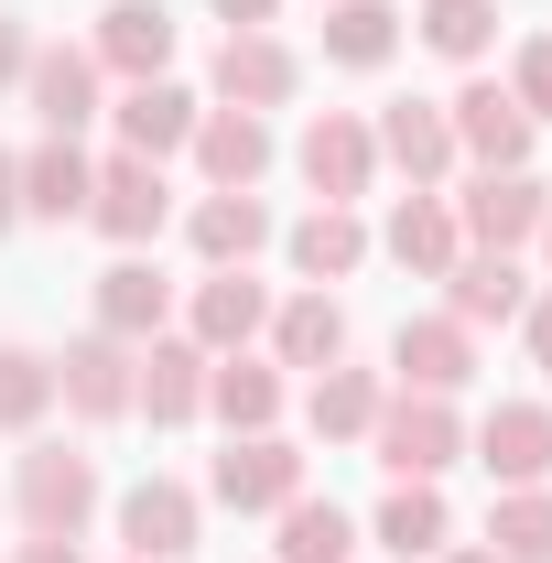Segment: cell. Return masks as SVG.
I'll return each instance as SVG.
<instances>
[{"mask_svg": "<svg viewBox=\"0 0 552 563\" xmlns=\"http://www.w3.org/2000/svg\"><path fill=\"white\" fill-rule=\"evenodd\" d=\"M368 444H379L390 477H444L466 455V422H455V401H433V390H390L379 422H368Z\"/></svg>", "mask_w": 552, "mask_h": 563, "instance_id": "6da1fadb", "label": "cell"}, {"mask_svg": "<svg viewBox=\"0 0 552 563\" xmlns=\"http://www.w3.org/2000/svg\"><path fill=\"white\" fill-rule=\"evenodd\" d=\"M542 250H552V217H542Z\"/></svg>", "mask_w": 552, "mask_h": 563, "instance_id": "b9f144b4", "label": "cell"}, {"mask_svg": "<svg viewBox=\"0 0 552 563\" xmlns=\"http://www.w3.org/2000/svg\"><path fill=\"white\" fill-rule=\"evenodd\" d=\"M272 11H281V0H217V22H228V33H261Z\"/></svg>", "mask_w": 552, "mask_h": 563, "instance_id": "74e56055", "label": "cell"}, {"mask_svg": "<svg viewBox=\"0 0 552 563\" xmlns=\"http://www.w3.org/2000/svg\"><path fill=\"white\" fill-rule=\"evenodd\" d=\"M281 250H292V272L325 292V282H346L357 261H368V228H357V207H314L292 239H281Z\"/></svg>", "mask_w": 552, "mask_h": 563, "instance_id": "f1b7e54d", "label": "cell"}, {"mask_svg": "<svg viewBox=\"0 0 552 563\" xmlns=\"http://www.w3.org/2000/svg\"><path fill=\"white\" fill-rule=\"evenodd\" d=\"M11 498H22V531H87L98 520V455H76V444H33L22 455V477H11Z\"/></svg>", "mask_w": 552, "mask_h": 563, "instance_id": "7a4b0ae2", "label": "cell"}, {"mask_svg": "<svg viewBox=\"0 0 552 563\" xmlns=\"http://www.w3.org/2000/svg\"><path fill=\"white\" fill-rule=\"evenodd\" d=\"M379 401H390V390H379L368 368H346V357H336V368H314V401H303V422H314L325 444H368Z\"/></svg>", "mask_w": 552, "mask_h": 563, "instance_id": "f546056e", "label": "cell"}, {"mask_svg": "<svg viewBox=\"0 0 552 563\" xmlns=\"http://www.w3.org/2000/svg\"><path fill=\"white\" fill-rule=\"evenodd\" d=\"M368 141H379V152L412 174V196H433V185L455 174V120H444L433 98H401V109H379V131H368Z\"/></svg>", "mask_w": 552, "mask_h": 563, "instance_id": "44dd1931", "label": "cell"}, {"mask_svg": "<svg viewBox=\"0 0 552 563\" xmlns=\"http://www.w3.org/2000/svg\"><path fill=\"white\" fill-rule=\"evenodd\" d=\"M509 98L531 109V131L552 120V33H531V44H520V66H509Z\"/></svg>", "mask_w": 552, "mask_h": 563, "instance_id": "e575fe53", "label": "cell"}, {"mask_svg": "<svg viewBox=\"0 0 552 563\" xmlns=\"http://www.w3.org/2000/svg\"><path fill=\"white\" fill-rule=\"evenodd\" d=\"M207 412L228 422V433H272V422H281V368L250 357V347L217 357V368H207Z\"/></svg>", "mask_w": 552, "mask_h": 563, "instance_id": "484cf974", "label": "cell"}, {"mask_svg": "<svg viewBox=\"0 0 552 563\" xmlns=\"http://www.w3.org/2000/svg\"><path fill=\"white\" fill-rule=\"evenodd\" d=\"M196 174H207V196H250L272 174V120L261 109H207L196 120Z\"/></svg>", "mask_w": 552, "mask_h": 563, "instance_id": "5bb4252c", "label": "cell"}, {"mask_svg": "<svg viewBox=\"0 0 552 563\" xmlns=\"http://www.w3.org/2000/svg\"><path fill=\"white\" fill-rule=\"evenodd\" d=\"M44 401H55V357L0 347V433H33V422H44Z\"/></svg>", "mask_w": 552, "mask_h": 563, "instance_id": "836d02e7", "label": "cell"}, {"mask_svg": "<svg viewBox=\"0 0 552 563\" xmlns=\"http://www.w3.org/2000/svg\"><path fill=\"white\" fill-rule=\"evenodd\" d=\"M185 239H196L207 272H250V261L272 250V207H261V196H196Z\"/></svg>", "mask_w": 552, "mask_h": 563, "instance_id": "603a6c76", "label": "cell"}, {"mask_svg": "<svg viewBox=\"0 0 552 563\" xmlns=\"http://www.w3.org/2000/svg\"><path fill=\"white\" fill-rule=\"evenodd\" d=\"M292 163H303V185H314L325 207H357L368 174H379V141H368V120H346V109H314L303 141H292Z\"/></svg>", "mask_w": 552, "mask_h": 563, "instance_id": "5b68a950", "label": "cell"}, {"mask_svg": "<svg viewBox=\"0 0 552 563\" xmlns=\"http://www.w3.org/2000/svg\"><path fill=\"white\" fill-rule=\"evenodd\" d=\"M109 120H120V141H131L141 163H163V152H185V141H196L207 109H196L174 76H141V87H120V109H109Z\"/></svg>", "mask_w": 552, "mask_h": 563, "instance_id": "7402d4cb", "label": "cell"}, {"mask_svg": "<svg viewBox=\"0 0 552 563\" xmlns=\"http://www.w3.org/2000/svg\"><path fill=\"white\" fill-rule=\"evenodd\" d=\"M444 120H455V152H477V174H531V109L498 76H466L444 98Z\"/></svg>", "mask_w": 552, "mask_h": 563, "instance_id": "3957f363", "label": "cell"}, {"mask_svg": "<svg viewBox=\"0 0 552 563\" xmlns=\"http://www.w3.org/2000/svg\"><path fill=\"white\" fill-rule=\"evenodd\" d=\"M520 303H531L520 250H466V261L444 272V314H455V325H509Z\"/></svg>", "mask_w": 552, "mask_h": 563, "instance_id": "ffe728a7", "label": "cell"}, {"mask_svg": "<svg viewBox=\"0 0 552 563\" xmlns=\"http://www.w3.org/2000/svg\"><path fill=\"white\" fill-rule=\"evenodd\" d=\"M196 520H207V498L185 488V477H141V488L120 498V542H131V563H185V553H196Z\"/></svg>", "mask_w": 552, "mask_h": 563, "instance_id": "9c48e42d", "label": "cell"}, {"mask_svg": "<svg viewBox=\"0 0 552 563\" xmlns=\"http://www.w3.org/2000/svg\"><path fill=\"white\" fill-rule=\"evenodd\" d=\"M346 357V303L336 292H292L272 314V368H336Z\"/></svg>", "mask_w": 552, "mask_h": 563, "instance_id": "4316f807", "label": "cell"}, {"mask_svg": "<svg viewBox=\"0 0 552 563\" xmlns=\"http://www.w3.org/2000/svg\"><path fill=\"white\" fill-rule=\"evenodd\" d=\"M390 368H401V390L455 401V390L477 379V325H455V314H412V325L390 336Z\"/></svg>", "mask_w": 552, "mask_h": 563, "instance_id": "30bf717a", "label": "cell"}, {"mask_svg": "<svg viewBox=\"0 0 552 563\" xmlns=\"http://www.w3.org/2000/svg\"><path fill=\"white\" fill-rule=\"evenodd\" d=\"M390 55H401V11L390 0H325V66L379 76Z\"/></svg>", "mask_w": 552, "mask_h": 563, "instance_id": "83f0119b", "label": "cell"}, {"mask_svg": "<svg viewBox=\"0 0 552 563\" xmlns=\"http://www.w3.org/2000/svg\"><path fill=\"white\" fill-rule=\"evenodd\" d=\"M0 228H22V152H0Z\"/></svg>", "mask_w": 552, "mask_h": 563, "instance_id": "f35d334b", "label": "cell"}, {"mask_svg": "<svg viewBox=\"0 0 552 563\" xmlns=\"http://www.w3.org/2000/svg\"><path fill=\"white\" fill-rule=\"evenodd\" d=\"M487 553H498V563H552V488H498V509H487Z\"/></svg>", "mask_w": 552, "mask_h": 563, "instance_id": "1f68e13d", "label": "cell"}, {"mask_svg": "<svg viewBox=\"0 0 552 563\" xmlns=\"http://www.w3.org/2000/svg\"><path fill=\"white\" fill-rule=\"evenodd\" d=\"M520 336H531V368H552V292L520 303Z\"/></svg>", "mask_w": 552, "mask_h": 563, "instance_id": "d590c367", "label": "cell"}, {"mask_svg": "<svg viewBox=\"0 0 552 563\" xmlns=\"http://www.w3.org/2000/svg\"><path fill=\"white\" fill-rule=\"evenodd\" d=\"M207 368H217V357L196 347V336H152V347H141V379H131V412H152L163 433L196 422V412H207Z\"/></svg>", "mask_w": 552, "mask_h": 563, "instance_id": "7c38bea8", "label": "cell"}, {"mask_svg": "<svg viewBox=\"0 0 552 563\" xmlns=\"http://www.w3.org/2000/svg\"><path fill=\"white\" fill-rule=\"evenodd\" d=\"M412 33L444 55V66H477L487 44H498V0H422L412 11Z\"/></svg>", "mask_w": 552, "mask_h": 563, "instance_id": "d6a6232c", "label": "cell"}, {"mask_svg": "<svg viewBox=\"0 0 552 563\" xmlns=\"http://www.w3.org/2000/svg\"><path fill=\"white\" fill-rule=\"evenodd\" d=\"M379 250H390V261H401L412 282H444L455 261H466L455 196H401V207H390V228H379Z\"/></svg>", "mask_w": 552, "mask_h": 563, "instance_id": "d6986e66", "label": "cell"}, {"mask_svg": "<svg viewBox=\"0 0 552 563\" xmlns=\"http://www.w3.org/2000/svg\"><path fill=\"white\" fill-rule=\"evenodd\" d=\"M272 520H281L272 563H346L357 553V520H346L336 498H292V509H272Z\"/></svg>", "mask_w": 552, "mask_h": 563, "instance_id": "4dcf8cb0", "label": "cell"}, {"mask_svg": "<svg viewBox=\"0 0 552 563\" xmlns=\"http://www.w3.org/2000/svg\"><path fill=\"white\" fill-rule=\"evenodd\" d=\"M22 563H76V542H66V531H33V542H22Z\"/></svg>", "mask_w": 552, "mask_h": 563, "instance_id": "ab89813d", "label": "cell"}, {"mask_svg": "<svg viewBox=\"0 0 552 563\" xmlns=\"http://www.w3.org/2000/svg\"><path fill=\"white\" fill-rule=\"evenodd\" d=\"M379 553H401V563H433L444 542H455V509H444V488L433 477H390V498H379Z\"/></svg>", "mask_w": 552, "mask_h": 563, "instance_id": "cb8c5ba5", "label": "cell"}, {"mask_svg": "<svg viewBox=\"0 0 552 563\" xmlns=\"http://www.w3.org/2000/svg\"><path fill=\"white\" fill-rule=\"evenodd\" d=\"M87 196H98V163H87L76 141L44 131L22 152V217H55V228H66V217H87Z\"/></svg>", "mask_w": 552, "mask_h": 563, "instance_id": "d4e9b609", "label": "cell"}, {"mask_svg": "<svg viewBox=\"0 0 552 563\" xmlns=\"http://www.w3.org/2000/svg\"><path fill=\"white\" fill-rule=\"evenodd\" d=\"M87 217H98V239H120V250H152V239H163V217H174V185H163V163H141V152L98 163V196H87Z\"/></svg>", "mask_w": 552, "mask_h": 563, "instance_id": "8992f818", "label": "cell"}, {"mask_svg": "<svg viewBox=\"0 0 552 563\" xmlns=\"http://www.w3.org/2000/svg\"><path fill=\"white\" fill-rule=\"evenodd\" d=\"M207 498H217V509H239V520L292 509V498H303V455H292L281 433H228V455H217Z\"/></svg>", "mask_w": 552, "mask_h": 563, "instance_id": "277c9868", "label": "cell"}, {"mask_svg": "<svg viewBox=\"0 0 552 563\" xmlns=\"http://www.w3.org/2000/svg\"><path fill=\"white\" fill-rule=\"evenodd\" d=\"M131 379H141V347L98 336V325L55 357V401H66L76 422H120V412H131Z\"/></svg>", "mask_w": 552, "mask_h": 563, "instance_id": "52a82bcc", "label": "cell"}, {"mask_svg": "<svg viewBox=\"0 0 552 563\" xmlns=\"http://www.w3.org/2000/svg\"><path fill=\"white\" fill-rule=\"evenodd\" d=\"M552 196L531 185V174H477L466 196H455V228L477 239V250H520V239H542Z\"/></svg>", "mask_w": 552, "mask_h": 563, "instance_id": "2e32d148", "label": "cell"}, {"mask_svg": "<svg viewBox=\"0 0 552 563\" xmlns=\"http://www.w3.org/2000/svg\"><path fill=\"white\" fill-rule=\"evenodd\" d=\"M98 87H109V76H98L87 44H33V66H22V98H33V120H44L55 141H76L87 120H98Z\"/></svg>", "mask_w": 552, "mask_h": 563, "instance_id": "ba28073f", "label": "cell"}, {"mask_svg": "<svg viewBox=\"0 0 552 563\" xmlns=\"http://www.w3.org/2000/svg\"><path fill=\"white\" fill-rule=\"evenodd\" d=\"M433 563H498V553H487V542H466V553H455V542H444V553H433Z\"/></svg>", "mask_w": 552, "mask_h": 563, "instance_id": "60d3db41", "label": "cell"}, {"mask_svg": "<svg viewBox=\"0 0 552 563\" xmlns=\"http://www.w3.org/2000/svg\"><path fill=\"white\" fill-rule=\"evenodd\" d=\"M87 55H98V76H163L174 66V11L163 0H109L98 11V33H87Z\"/></svg>", "mask_w": 552, "mask_h": 563, "instance_id": "8fae6325", "label": "cell"}, {"mask_svg": "<svg viewBox=\"0 0 552 563\" xmlns=\"http://www.w3.org/2000/svg\"><path fill=\"white\" fill-rule=\"evenodd\" d=\"M477 466L498 488H542L552 477V412L542 401H498V412L477 422Z\"/></svg>", "mask_w": 552, "mask_h": 563, "instance_id": "ac0fdd59", "label": "cell"}, {"mask_svg": "<svg viewBox=\"0 0 552 563\" xmlns=\"http://www.w3.org/2000/svg\"><path fill=\"white\" fill-rule=\"evenodd\" d=\"M292 87H303V66H292L281 33H228V44H217V109H261V120H272Z\"/></svg>", "mask_w": 552, "mask_h": 563, "instance_id": "4fadbf2b", "label": "cell"}, {"mask_svg": "<svg viewBox=\"0 0 552 563\" xmlns=\"http://www.w3.org/2000/svg\"><path fill=\"white\" fill-rule=\"evenodd\" d=\"M22 66H33V33H22V22L0 11V87H22Z\"/></svg>", "mask_w": 552, "mask_h": 563, "instance_id": "8d00e7d4", "label": "cell"}, {"mask_svg": "<svg viewBox=\"0 0 552 563\" xmlns=\"http://www.w3.org/2000/svg\"><path fill=\"white\" fill-rule=\"evenodd\" d=\"M163 314H174V282H163V261L120 250V261L98 272V336H120V347H152V336H163Z\"/></svg>", "mask_w": 552, "mask_h": 563, "instance_id": "9a60e30c", "label": "cell"}, {"mask_svg": "<svg viewBox=\"0 0 552 563\" xmlns=\"http://www.w3.org/2000/svg\"><path fill=\"white\" fill-rule=\"evenodd\" d=\"M185 325H196V347H207V357H239L261 325H272V292H261L250 272H207L196 292H185Z\"/></svg>", "mask_w": 552, "mask_h": 563, "instance_id": "e0dca14e", "label": "cell"}]
</instances>
